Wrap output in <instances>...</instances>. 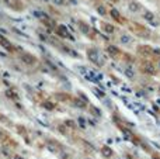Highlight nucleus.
Instances as JSON below:
<instances>
[{"label":"nucleus","mask_w":160,"mask_h":159,"mask_svg":"<svg viewBox=\"0 0 160 159\" xmlns=\"http://www.w3.org/2000/svg\"><path fill=\"white\" fill-rule=\"evenodd\" d=\"M128 27H129L131 33L135 34V35H138V37H143V38H149V37H150L149 30H148V28H145L143 25L135 23V21H129V23H128Z\"/></svg>","instance_id":"obj_1"},{"label":"nucleus","mask_w":160,"mask_h":159,"mask_svg":"<svg viewBox=\"0 0 160 159\" xmlns=\"http://www.w3.org/2000/svg\"><path fill=\"white\" fill-rule=\"evenodd\" d=\"M87 58L90 59L93 64H96L97 66H102V65H104V61L101 59V55H100L96 49H88L87 51Z\"/></svg>","instance_id":"obj_2"},{"label":"nucleus","mask_w":160,"mask_h":159,"mask_svg":"<svg viewBox=\"0 0 160 159\" xmlns=\"http://www.w3.org/2000/svg\"><path fill=\"white\" fill-rule=\"evenodd\" d=\"M141 70L148 75H156V68L153 66L150 62H142L141 64Z\"/></svg>","instance_id":"obj_3"},{"label":"nucleus","mask_w":160,"mask_h":159,"mask_svg":"<svg viewBox=\"0 0 160 159\" xmlns=\"http://www.w3.org/2000/svg\"><path fill=\"white\" fill-rule=\"evenodd\" d=\"M107 54L111 56V58L118 59V56L121 55V51H119L118 47H115V45H108L107 47Z\"/></svg>","instance_id":"obj_4"},{"label":"nucleus","mask_w":160,"mask_h":159,"mask_svg":"<svg viewBox=\"0 0 160 159\" xmlns=\"http://www.w3.org/2000/svg\"><path fill=\"white\" fill-rule=\"evenodd\" d=\"M55 33L58 34V35H61L62 38H70V34L65 25H58V27H55Z\"/></svg>","instance_id":"obj_5"},{"label":"nucleus","mask_w":160,"mask_h":159,"mask_svg":"<svg viewBox=\"0 0 160 159\" xmlns=\"http://www.w3.org/2000/svg\"><path fill=\"white\" fill-rule=\"evenodd\" d=\"M21 61L22 62H25L27 65H32V64H35L37 62V58L34 55H31V54H21Z\"/></svg>","instance_id":"obj_6"},{"label":"nucleus","mask_w":160,"mask_h":159,"mask_svg":"<svg viewBox=\"0 0 160 159\" xmlns=\"http://www.w3.org/2000/svg\"><path fill=\"white\" fill-rule=\"evenodd\" d=\"M4 95H6V97H8V99H11V100H18V93L16 92V90L13 89V87H10V89H7L4 92Z\"/></svg>","instance_id":"obj_7"},{"label":"nucleus","mask_w":160,"mask_h":159,"mask_svg":"<svg viewBox=\"0 0 160 159\" xmlns=\"http://www.w3.org/2000/svg\"><path fill=\"white\" fill-rule=\"evenodd\" d=\"M110 14H111V17H112V18L115 20V21L121 23V24H122V23H125V18H124V17H122L121 14H119V13H118V11H117V10H114V8H112V10L110 11Z\"/></svg>","instance_id":"obj_8"},{"label":"nucleus","mask_w":160,"mask_h":159,"mask_svg":"<svg viewBox=\"0 0 160 159\" xmlns=\"http://www.w3.org/2000/svg\"><path fill=\"white\" fill-rule=\"evenodd\" d=\"M101 155H102V156H104V158H107V159H108V158H111V156H112V155H114V151L110 148V146L104 145V146H102V148H101Z\"/></svg>","instance_id":"obj_9"},{"label":"nucleus","mask_w":160,"mask_h":159,"mask_svg":"<svg viewBox=\"0 0 160 159\" xmlns=\"http://www.w3.org/2000/svg\"><path fill=\"white\" fill-rule=\"evenodd\" d=\"M0 44H2L7 51H10V52H14V51H16V48H14L13 45H11L10 42H8L7 39H4V38H0Z\"/></svg>","instance_id":"obj_10"},{"label":"nucleus","mask_w":160,"mask_h":159,"mask_svg":"<svg viewBox=\"0 0 160 159\" xmlns=\"http://www.w3.org/2000/svg\"><path fill=\"white\" fill-rule=\"evenodd\" d=\"M101 28H102V31H104V33H107V34H112L114 31H115V28H114L111 24H108V23H102Z\"/></svg>","instance_id":"obj_11"},{"label":"nucleus","mask_w":160,"mask_h":159,"mask_svg":"<svg viewBox=\"0 0 160 159\" xmlns=\"http://www.w3.org/2000/svg\"><path fill=\"white\" fill-rule=\"evenodd\" d=\"M79 28H80V31L84 33V34L90 33V27H88V24H86V23H83V21H79Z\"/></svg>","instance_id":"obj_12"},{"label":"nucleus","mask_w":160,"mask_h":159,"mask_svg":"<svg viewBox=\"0 0 160 159\" xmlns=\"http://www.w3.org/2000/svg\"><path fill=\"white\" fill-rule=\"evenodd\" d=\"M41 106L44 107V109H47V110H53L55 109V103H52V101H42Z\"/></svg>","instance_id":"obj_13"},{"label":"nucleus","mask_w":160,"mask_h":159,"mask_svg":"<svg viewBox=\"0 0 160 159\" xmlns=\"http://www.w3.org/2000/svg\"><path fill=\"white\" fill-rule=\"evenodd\" d=\"M86 101H87V100H86ZM73 104H75L76 107H80V109H84V107H86L84 100H80V99H73Z\"/></svg>","instance_id":"obj_14"},{"label":"nucleus","mask_w":160,"mask_h":159,"mask_svg":"<svg viewBox=\"0 0 160 159\" xmlns=\"http://www.w3.org/2000/svg\"><path fill=\"white\" fill-rule=\"evenodd\" d=\"M63 126L65 127H69V128H76V123L73 120H65L63 121Z\"/></svg>","instance_id":"obj_15"},{"label":"nucleus","mask_w":160,"mask_h":159,"mask_svg":"<svg viewBox=\"0 0 160 159\" xmlns=\"http://www.w3.org/2000/svg\"><path fill=\"white\" fill-rule=\"evenodd\" d=\"M139 8L141 7H139V4L136 2H129V10L131 11H138Z\"/></svg>","instance_id":"obj_16"},{"label":"nucleus","mask_w":160,"mask_h":159,"mask_svg":"<svg viewBox=\"0 0 160 159\" xmlns=\"http://www.w3.org/2000/svg\"><path fill=\"white\" fill-rule=\"evenodd\" d=\"M143 17L148 20V21H150V23L155 20V16H153V13H150V11H145V13H143Z\"/></svg>","instance_id":"obj_17"},{"label":"nucleus","mask_w":160,"mask_h":159,"mask_svg":"<svg viewBox=\"0 0 160 159\" xmlns=\"http://www.w3.org/2000/svg\"><path fill=\"white\" fill-rule=\"evenodd\" d=\"M42 23H44V24L47 25V27H49V28H53V27H55V25H53V24H55V23H53L52 20H48V17H47V18H44V20H42Z\"/></svg>","instance_id":"obj_18"},{"label":"nucleus","mask_w":160,"mask_h":159,"mask_svg":"<svg viewBox=\"0 0 160 159\" xmlns=\"http://www.w3.org/2000/svg\"><path fill=\"white\" fill-rule=\"evenodd\" d=\"M121 42H122V44H129V42H131V37L127 35V34L121 35Z\"/></svg>","instance_id":"obj_19"},{"label":"nucleus","mask_w":160,"mask_h":159,"mask_svg":"<svg viewBox=\"0 0 160 159\" xmlns=\"http://www.w3.org/2000/svg\"><path fill=\"white\" fill-rule=\"evenodd\" d=\"M97 11H98L101 16H105V14H107V8H105L104 6H97Z\"/></svg>","instance_id":"obj_20"},{"label":"nucleus","mask_w":160,"mask_h":159,"mask_svg":"<svg viewBox=\"0 0 160 159\" xmlns=\"http://www.w3.org/2000/svg\"><path fill=\"white\" fill-rule=\"evenodd\" d=\"M56 97H58V99H62V100H69V96H68V95H56Z\"/></svg>","instance_id":"obj_21"},{"label":"nucleus","mask_w":160,"mask_h":159,"mask_svg":"<svg viewBox=\"0 0 160 159\" xmlns=\"http://www.w3.org/2000/svg\"><path fill=\"white\" fill-rule=\"evenodd\" d=\"M79 124H80V127H82V128H84V127H86V121L83 120V118H79Z\"/></svg>","instance_id":"obj_22"},{"label":"nucleus","mask_w":160,"mask_h":159,"mask_svg":"<svg viewBox=\"0 0 160 159\" xmlns=\"http://www.w3.org/2000/svg\"><path fill=\"white\" fill-rule=\"evenodd\" d=\"M4 138H6L4 131H3V130H0V141H2V140H4Z\"/></svg>","instance_id":"obj_23"},{"label":"nucleus","mask_w":160,"mask_h":159,"mask_svg":"<svg viewBox=\"0 0 160 159\" xmlns=\"http://www.w3.org/2000/svg\"><path fill=\"white\" fill-rule=\"evenodd\" d=\"M53 3H55V4H63L65 0H53Z\"/></svg>","instance_id":"obj_24"},{"label":"nucleus","mask_w":160,"mask_h":159,"mask_svg":"<svg viewBox=\"0 0 160 159\" xmlns=\"http://www.w3.org/2000/svg\"><path fill=\"white\" fill-rule=\"evenodd\" d=\"M11 159H24V158L20 156V155H13V156H11Z\"/></svg>","instance_id":"obj_25"},{"label":"nucleus","mask_w":160,"mask_h":159,"mask_svg":"<svg viewBox=\"0 0 160 159\" xmlns=\"http://www.w3.org/2000/svg\"><path fill=\"white\" fill-rule=\"evenodd\" d=\"M152 158H153V159H160V155H159V154H153Z\"/></svg>","instance_id":"obj_26"},{"label":"nucleus","mask_w":160,"mask_h":159,"mask_svg":"<svg viewBox=\"0 0 160 159\" xmlns=\"http://www.w3.org/2000/svg\"><path fill=\"white\" fill-rule=\"evenodd\" d=\"M127 75H128V76H131V78H132V76H133L132 70H127Z\"/></svg>","instance_id":"obj_27"},{"label":"nucleus","mask_w":160,"mask_h":159,"mask_svg":"<svg viewBox=\"0 0 160 159\" xmlns=\"http://www.w3.org/2000/svg\"><path fill=\"white\" fill-rule=\"evenodd\" d=\"M111 2H112V3H118V0H111Z\"/></svg>","instance_id":"obj_28"},{"label":"nucleus","mask_w":160,"mask_h":159,"mask_svg":"<svg viewBox=\"0 0 160 159\" xmlns=\"http://www.w3.org/2000/svg\"><path fill=\"white\" fill-rule=\"evenodd\" d=\"M44 2H51V0H44Z\"/></svg>","instance_id":"obj_29"}]
</instances>
